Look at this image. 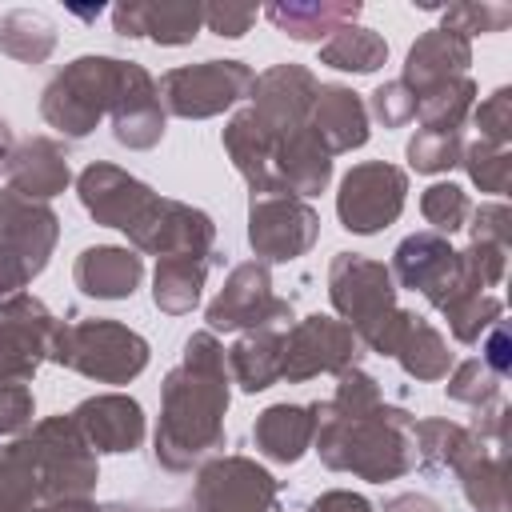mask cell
Wrapping results in <instances>:
<instances>
[{
    "label": "cell",
    "instance_id": "ac0fdd59",
    "mask_svg": "<svg viewBox=\"0 0 512 512\" xmlns=\"http://www.w3.org/2000/svg\"><path fill=\"white\" fill-rule=\"evenodd\" d=\"M316 76L312 68L304 64H272L268 72H260L252 80V92H248V108L264 120L268 132L284 136V132H296L308 124V112H312V100H316Z\"/></svg>",
    "mask_w": 512,
    "mask_h": 512
},
{
    "label": "cell",
    "instance_id": "9a60e30c",
    "mask_svg": "<svg viewBox=\"0 0 512 512\" xmlns=\"http://www.w3.org/2000/svg\"><path fill=\"white\" fill-rule=\"evenodd\" d=\"M280 480L248 456H212L192 484V512H272Z\"/></svg>",
    "mask_w": 512,
    "mask_h": 512
},
{
    "label": "cell",
    "instance_id": "60d3db41",
    "mask_svg": "<svg viewBox=\"0 0 512 512\" xmlns=\"http://www.w3.org/2000/svg\"><path fill=\"white\" fill-rule=\"evenodd\" d=\"M468 180L480 188V192H496L504 196L508 192V176H512V152L504 144H488V140H472L464 144V156H460Z\"/></svg>",
    "mask_w": 512,
    "mask_h": 512
},
{
    "label": "cell",
    "instance_id": "cb8c5ba5",
    "mask_svg": "<svg viewBox=\"0 0 512 512\" xmlns=\"http://www.w3.org/2000/svg\"><path fill=\"white\" fill-rule=\"evenodd\" d=\"M308 128L320 136V144L336 156V152H352L364 148L372 128H368V108L360 100V92L344 88V84H320L312 112H308Z\"/></svg>",
    "mask_w": 512,
    "mask_h": 512
},
{
    "label": "cell",
    "instance_id": "b9f144b4",
    "mask_svg": "<svg viewBox=\"0 0 512 512\" xmlns=\"http://www.w3.org/2000/svg\"><path fill=\"white\" fill-rule=\"evenodd\" d=\"M468 212H472V200H468V192L460 188V184H432V188H424V196H420V216L432 224V232H440V236H452V232H460L464 224H468Z\"/></svg>",
    "mask_w": 512,
    "mask_h": 512
},
{
    "label": "cell",
    "instance_id": "52a82bcc",
    "mask_svg": "<svg viewBox=\"0 0 512 512\" xmlns=\"http://www.w3.org/2000/svg\"><path fill=\"white\" fill-rule=\"evenodd\" d=\"M252 80L256 72L244 60H200V64L168 68L156 88H160L164 112L180 120H208L248 100Z\"/></svg>",
    "mask_w": 512,
    "mask_h": 512
},
{
    "label": "cell",
    "instance_id": "7bdbcfd3",
    "mask_svg": "<svg viewBox=\"0 0 512 512\" xmlns=\"http://www.w3.org/2000/svg\"><path fill=\"white\" fill-rule=\"evenodd\" d=\"M444 380H448V384H444L448 400H460V404H468V408H484V404L500 400V376L488 372L480 356H472V360H464V364H452V372H448Z\"/></svg>",
    "mask_w": 512,
    "mask_h": 512
},
{
    "label": "cell",
    "instance_id": "e575fe53",
    "mask_svg": "<svg viewBox=\"0 0 512 512\" xmlns=\"http://www.w3.org/2000/svg\"><path fill=\"white\" fill-rule=\"evenodd\" d=\"M384 60H388V40L364 24H344L320 44V64H328L336 72L368 76V72L384 68Z\"/></svg>",
    "mask_w": 512,
    "mask_h": 512
},
{
    "label": "cell",
    "instance_id": "816d5d0a",
    "mask_svg": "<svg viewBox=\"0 0 512 512\" xmlns=\"http://www.w3.org/2000/svg\"><path fill=\"white\" fill-rule=\"evenodd\" d=\"M480 360H484V368H488V372H496L500 380L512 372V340H508L504 320H496V324L480 336Z\"/></svg>",
    "mask_w": 512,
    "mask_h": 512
},
{
    "label": "cell",
    "instance_id": "d6986e66",
    "mask_svg": "<svg viewBox=\"0 0 512 512\" xmlns=\"http://www.w3.org/2000/svg\"><path fill=\"white\" fill-rule=\"evenodd\" d=\"M112 136L116 144L132 148V152H148L160 144L164 136V104H160V88L148 76V68L124 60V76H120V92L112 100Z\"/></svg>",
    "mask_w": 512,
    "mask_h": 512
},
{
    "label": "cell",
    "instance_id": "f907efd6",
    "mask_svg": "<svg viewBox=\"0 0 512 512\" xmlns=\"http://www.w3.org/2000/svg\"><path fill=\"white\" fill-rule=\"evenodd\" d=\"M256 20V8L252 4H204V28L216 32V36H228V40H240Z\"/></svg>",
    "mask_w": 512,
    "mask_h": 512
},
{
    "label": "cell",
    "instance_id": "7a4b0ae2",
    "mask_svg": "<svg viewBox=\"0 0 512 512\" xmlns=\"http://www.w3.org/2000/svg\"><path fill=\"white\" fill-rule=\"evenodd\" d=\"M312 408H316L312 448L324 468L384 484V480H400L416 464L408 408L376 404L368 412H336L328 400H316Z\"/></svg>",
    "mask_w": 512,
    "mask_h": 512
},
{
    "label": "cell",
    "instance_id": "277c9868",
    "mask_svg": "<svg viewBox=\"0 0 512 512\" xmlns=\"http://www.w3.org/2000/svg\"><path fill=\"white\" fill-rule=\"evenodd\" d=\"M120 76H124V60L116 56H76L44 84V96H40L44 124L64 132L68 140L92 136L96 124L112 112Z\"/></svg>",
    "mask_w": 512,
    "mask_h": 512
},
{
    "label": "cell",
    "instance_id": "d590c367",
    "mask_svg": "<svg viewBox=\"0 0 512 512\" xmlns=\"http://www.w3.org/2000/svg\"><path fill=\"white\" fill-rule=\"evenodd\" d=\"M0 52L20 64H44L56 52V28L40 12L12 8L0 16Z\"/></svg>",
    "mask_w": 512,
    "mask_h": 512
},
{
    "label": "cell",
    "instance_id": "836d02e7",
    "mask_svg": "<svg viewBox=\"0 0 512 512\" xmlns=\"http://www.w3.org/2000/svg\"><path fill=\"white\" fill-rule=\"evenodd\" d=\"M396 360H400V368L412 376V380H424V384H432V380H444L448 372H452V352H448V340L424 320V316H408V324H404V332H400V340H396V352H392Z\"/></svg>",
    "mask_w": 512,
    "mask_h": 512
},
{
    "label": "cell",
    "instance_id": "ee69618b",
    "mask_svg": "<svg viewBox=\"0 0 512 512\" xmlns=\"http://www.w3.org/2000/svg\"><path fill=\"white\" fill-rule=\"evenodd\" d=\"M512 24V8L508 4H452V8H444V24L440 28H448V32H456V36H488V32H504Z\"/></svg>",
    "mask_w": 512,
    "mask_h": 512
},
{
    "label": "cell",
    "instance_id": "c3c4849f",
    "mask_svg": "<svg viewBox=\"0 0 512 512\" xmlns=\"http://www.w3.org/2000/svg\"><path fill=\"white\" fill-rule=\"evenodd\" d=\"M32 416H36L32 388L0 376V436H16V432H24V428L32 424Z\"/></svg>",
    "mask_w": 512,
    "mask_h": 512
},
{
    "label": "cell",
    "instance_id": "603a6c76",
    "mask_svg": "<svg viewBox=\"0 0 512 512\" xmlns=\"http://www.w3.org/2000/svg\"><path fill=\"white\" fill-rule=\"evenodd\" d=\"M472 64V40L448 32V28H428L404 56V84L412 88V96L420 100L424 92H432L444 80L468 76Z\"/></svg>",
    "mask_w": 512,
    "mask_h": 512
},
{
    "label": "cell",
    "instance_id": "f546056e",
    "mask_svg": "<svg viewBox=\"0 0 512 512\" xmlns=\"http://www.w3.org/2000/svg\"><path fill=\"white\" fill-rule=\"evenodd\" d=\"M280 356H284V332L280 328H252L232 348H224L228 380L240 392H264L280 380Z\"/></svg>",
    "mask_w": 512,
    "mask_h": 512
},
{
    "label": "cell",
    "instance_id": "d4e9b609",
    "mask_svg": "<svg viewBox=\"0 0 512 512\" xmlns=\"http://www.w3.org/2000/svg\"><path fill=\"white\" fill-rule=\"evenodd\" d=\"M72 280L92 300H128L144 280V260L124 244H92L76 256Z\"/></svg>",
    "mask_w": 512,
    "mask_h": 512
},
{
    "label": "cell",
    "instance_id": "f6af8a7d",
    "mask_svg": "<svg viewBox=\"0 0 512 512\" xmlns=\"http://www.w3.org/2000/svg\"><path fill=\"white\" fill-rule=\"evenodd\" d=\"M368 116L376 120V124H384V128H404V124H412L416 120V96H412V88L404 84V80H384L372 96H368Z\"/></svg>",
    "mask_w": 512,
    "mask_h": 512
},
{
    "label": "cell",
    "instance_id": "681fc988",
    "mask_svg": "<svg viewBox=\"0 0 512 512\" xmlns=\"http://www.w3.org/2000/svg\"><path fill=\"white\" fill-rule=\"evenodd\" d=\"M472 224H464L472 232L476 244H496V248H508L512 244V212L508 204H480L468 212Z\"/></svg>",
    "mask_w": 512,
    "mask_h": 512
},
{
    "label": "cell",
    "instance_id": "3957f363",
    "mask_svg": "<svg viewBox=\"0 0 512 512\" xmlns=\"http://www.w3.org/2000/svg\"><path fill=\"white\" fill-rule=\"evenodd\" d=\"M396 280L388 264L368 260L360 252H336L328 264V300L336 308V320H344L360 348H372L376 356H392L396 340L408 324V308L396 304Z\"/></svg>",
    "mask_w": 512,
    "mask_h": 512
},
{
    "label": "cell",
    "instance_id": "8fae6325",
    "mask_svg": "<svg viewBox=\"0 0 512 512\" xmlns=\"http://www.w3.org/2000/svg\"><path fill=\"white\" fill-rule=\"evenodd\" d=\"M320 240V212L292 192H264L248 200V244L260 264H288Z\"/></svg>",
    "mask_w": 512,
    "mask_h": 512
},
{
    "label": "cell",
    "instance_id": "44dd1931",
    "mask_svg": "<svg viewBox=\"0 0 512 512\" xmlns=\"http://www.w3.org/2000/svg\"><path fill=\"white\" fill-rule=\"evenodd\" d=\"M112 28L128 40L148 36L164 48H180L192 44L196 32L204 28V4L200 0H128L112 8Z\"/></svg>",
    "mask_w": 512,
    "mask_h": 512
},
{
    "label": "cell",
    "instance_id": "4fadbf2b",
    "mask_svg": "<svg viewBox=\"0 0 512 512\" xmlns=\"http://www.w3.org/2000/svg\"><path fill=\"white\" fill-rule=\"evenodd\" d=\"M208 332H252V328H284L292 320V304L272 292V272L260 260H244L228 272L224 288L204 312Z\"/></svg>",
    "mask_w": 512,
    "mask_h": 512
},
{
    "label": "cell",
    "instance_id": "db71d44e",
    "mask_svg": "<svg viewBox=\"0 0 512 512\" xmlns=\"http://www.w3.org/2000/svg\"><path fill=\"white\" fill-rule=\"evenodd\" d=\"M380 512H444V508H440V500H432L424 492H400V496L384 500Z\"/></svg>",
    "mask_w": 512,
    "mask_h": 512
},
{
    "label": "cell",
    "instance_id": "f1b7e54d",
    "mask_svg": "<svg viewBox=\"0 0 512 512\" xmlns=\"http://www.w3.org/2000/svg\"><path fill=\"white\" fill-rule=\"evenodd\" d=\"M264 16L300 44H320L336 28L356 24L360 0H276L264 8Z\"/></svg>",
    "mask_w": 512,
    "mask_h": 512
},
{
    "label": "cell",
    "instance_id": "f35d334b",
    "mask_svg": "<svg viewBox=\"0 0 512 512\" xmlns=\"http://www.w3.org/2000/svg\"><path fill=\"white\" fill-rule=\"evenodd\" d=\"M444 320H448V332L460 340V344H476L500 316H504V304L492 296V292H468L460 300H452L448 308H440Z\"/></svg>",
    "mask_w": 512,
    "mask_h": 512
},
{
    "label": "cell",
    "instance_id": "7dc6e473",
    "mask_svg": "<svg viewBox=\"0 0 512 512\" xmlns=\"http://www.w3.org/2000/svg\"><path fill=\"white\" fill-rule=\"evenodd\" d=\"M460 268H464V276L480 288V292H488V288H496L500 280H504V268H508V248H496V244H468L464 252H460Z\"/></svg>",
    "mask_w": 512,
    "mask_h": 512
},
{
    "label": "cell",
    "instance_id": "6f0895ef",
    "mask_svg": "<svg viewBox=\"0 0 512 512\" xmlns=\"http://www.w3.org/2000/svg\"><path fill=\"white\" fill-rule=\"evenodd\" d=\"M100 512H140V508H132V504H120V500H116V504H100Z\"/></svg>",
    "mask_w": 512,
    "mask_h": 512
},
{
    "label": "cell",
    "instance_id": "7402d4cb",
    "mask_svg": "<svg viewBox=\"0 0 512 512\" xmlns=\"http://www.w3.org/2000/svg\"><path fill=\"white\" fill-rule=\"evenodd\" d=\"M272 176L276 192H292L300 200L320 196L332 180V152L320 144V136L304 124L296 132L276 136V156H272Z\"/></svg>",
    "mask_w": 512,
    "mask_h": 512
},
{
    "label": "cell",
    "instance_id": "2e32d148",
    "mask_svg": "<svg viewBox=\"0 0 512 512\" xmlns=\"http://www.w3.org/2000/svg\"><path fill=\"white\" fill-rule=\"evenodd\" d=\"M60 320L32 292L0 304V376L28 384L44 360H52Z\"/></svg>",
    "mask_w": 512,
    "mask_h": 512
},
{
    "label": "cell",
    "instance_id": "4dcf8cb0",
    "mask_svg": "<svg viewBox=\"0 0 512 512\" xmlns=\"http://www.w3.org/2000/svg\"><path fill=\"white\" fill-rule=\"evenodd\" d=\"M412 448L428 468H452V472H460L468 460L488 452V444L472 428L456 420H440V416L412 420Z\"/></svg>",
    "mask_w": 512,
    "mask_h": 512
},
{
    "label": "cell",
    "instance_id": "91938a15",
    "mask_svg": "<svg viewBox=\"0 0 512 512\" xmlns=\"http://www.w3.org/2000/svg\"><path fill=\"white\" fill-rule=\"evenodd\" d=\"M168 512H172V508H168Z\"/></svg>",
    "mask_w": 512,
    "mask_h": 512
},
{
    "label": "cell",
    "instance_id": "1f68e13d",
    "mask_svg": "<svg viewBox=\"0 0 512 512\" xmlns=\"http://www.w3.org/2000/svg\"><path fill=\"white\" fill-rule=\"evenodd\" d=\"M208 268H212V260H196V256L156 260V272H152V304L160 312H168V316H188L200 304Z\"/></svg>",
    "mask_w": 512,
    "mask_h": 512
},
{
    "label": "cell",
    "instance_id": "bcb514c9",
    "mask_svg": "<svg viewBox=\"0 0 512 512\" xmlns=\"http://www.w3.org/2000/svg\"><path fill=\"white\" fill-rule=\"evenodd\" d=\"M468 116H472V124L480 128V140L508 148V140H512V88H496V92L484 96Z\"/></svg>",
    "mask_w": 512,
    "mask_h": 512
},
{
    "label": "cell",
    "instance_id": "6da1fadb",
    "mask_svg": "<svg viewBox=\"0 0 512 512\" xmlns=\"http://www.w3.org/2000/svg\"><path fill=\"white\" fill-rule=\"evenodd\" d=\"M232 400L228 360L216 332H192L180 364L160 384V420L152 456L164 472H192L224 448V416Z\"/></svg>",
    "mask_w": 512,
    "mask_h": 512
},
{
    "label": "cell",
    "instance_id": "d6a6232c",
    "mask_svg": "<svg viewBox=\"0 0 512 512\" xmlns=\"http://www.w3.org/2000/svg\"><path fill=\"white\" fill-rule=\"evenodd\" d=\"M36 508H44V492H40L36 452L24 432L0 448V512H36Z\"/></svg>",
    "mask_w": 512,
    "mask_h": 512
},
{
    "label": "cell",
    "instance_id": "ab89813d",
    "mask_svg": "<svg viewBox=\"0 0 512 512\" xmlns=\"http://www.w3.org/2000/svg\"><path fill=\"white\" fill-rule=\"evenodd\" d=\"M404 156H408V164H412L416 172H424V176H440V172H448V168L460 164V156H464V136H460V132L416 128V136L408 140Z\"/></svg>",
    "mask_w": 512,
    "mask_h": 512
},
{
    "label": "cell",
    "instance_id": "484cf974",
    "mask_svg": "<svg viewBox=\"0 0 512 512\" xmlns=\"http://www.w3.org/2000/svg\"><path fill=\"white\" fill-rule=\"evenodd\" d=\"M8 188H16L28 200H52L72 184L68 156L52 136H28L8 156Z\"/></svg>",
    "mask_w": 512,
    "mask_h": 512
},
{
    "label": "cell",
    "instance_id": "4316f807",
    "mask_svg": "<svg viewBox=\"0 0 512 512\" xmlns=\"http://www.w3.org/2000/svg\"><path fill=\"white\" fill-rule=\"evenodd\" d=\"M224 152L236 164V172L244 176L252 196L276 192V176H272V156H276V132L264 128V120L252 108H240L228 124H224Z\"/></svg>",
    "mask_w": 512,
    "mask_h": 512
},
{
    "label": "cell",
    "instance_id": "83f0119b",
    "mask_svg": "<svg viewBox=\"0 0 512 512\" xmlns=\"http://www.w3.org/2000/svg\"><path fill=\"white\" fill-rule=\"evenodd\" d=\"M316 436L312 404H268L252 424V444L272 464H296Z\"/></svg>",
    "mask_w": 512,
    "mask_h": 512
},
{
    "label": "cell",
    "instance_id": "f5cc1de1",
    "mask_svg": "<svg viewBox=\"0 0 512 512\" xmlns=\"http://www.w3.org/2000/svg\"><path fill=\"white\" fill-rule=\"evenodd\" d=\"M304 512H376L368 496L360 492H348V488H332V492H320Z\"/></svg>",
    "mask_w": 512,
    "mask_h": 512
},
{
    "label": "cell",
    "instance_id": "e0dca14e",
    "mask_svg": "<svg viewBox=\"0 0 512 512\" xmlns=\"http://www.w3.org/2000/svg\"><path fill=\"white\" fill-rule=\"evenodd\" d=\"M76 196H80L84 212H88L96 224L120 228V232L136 228V220H140V216L152 208V200H156V192H152L140 176H132V172L116 168V164H104V160L88 164V168L76 176Z\"/></svg>",
    "mask_w": 512,
    "mask_h": 512
},
{
    "label": "cell",
    "instance_id": "5bb4252c",
    "mask_svg": "<svg viewBox=\"0 0 512 512\" xmlns=\"http://www.w3.org/2000/svg\"><path fill=\"white\" fill-rule=\"evenodd\" d=\"M132 252L168 260V256H196V260H212L216 264V224L208 212L184 204V200H168L156 196L152 208L136 220V228L124 232Z\"/></svg>",
    "mask_w": 512,
    "mask_h": 512
},
{
    "label": "cell",
    "instance_id": "30bf717a",
    "mask_svg": "<svg viewBox=\"0 0 512 512\" xmlns=\"http://www.w3.org/2000/svg\"><path fill=\"white\" fill-rule=\"evenodd\" d=\"M392 280L396 288H412L420 292L436 312L448 308L452 300L468 296V292H480L464 268H460V252L448 244V236L440 232H412L396 244L392 252Z\"/></svg>",
    "mask_w": 512,
    "mask_h": 512
},
{
    "label": "cell",
    "instance_id": "7c38bea8",
    "mask_svg": "<svg viewBox=\"0 0 512 512\" xmlns=\"http://www.w3.org/2000/svg\"><path fill=\"white\" fill-rule=\"evenodd\" d=\"M360 364V340L356 332L336 316H304L284 332V356H280V380L304 384L312 376H340Z\"/></svg>",
    "mask_w": 512,
    "mask_h": 512
},
{
    "label": "cell",
    "instance_id": "5b68a950",
    "mask_svg": "<svg viewBox=\"0 0 512 512\" xmlns=\"http://www.w3.org/2000/svg\"><path fill=\"white\" fill-rule=\"evenodd\" d=\"M60 240V216L44 200H28L16 188H0V304L20 296L52 260Z\"/></svg>",
    "mask_w": 512,
    "mask_h": 512
},
{
    "label": "cell",
    "instance_id": "ffe728a7",
    "mask_svg": "<svg viewBox=\"0 0 512 512\" xmlns=\"http://www.w3.org/2000/svg\"><path fill=\"white\" fill-rule=\"evenodd\" d=\"M80 428V436L88 440V448L100 456V452H136L144 444V408L140 400L124 396V392H104V396H88L80 400L72 412H68Z\"/></svg>",
    "mask_w": 512,
    "mask_h": 512
},
{
    "label": "cell",
    "instance_id": "8992f818",
    "mask_svg": "<svg viewBox=\"0 0 512 512\" xmlns=\"http://www.w3.org/2000/svg\"><path fill=\"white\" fill-rule=\"evenodd\" d=\"M148 340L120 324V320H76V324H60L56 332V348L52 360L96 380V384H128L148 368Z\"/></svg>",
    "mask_w": 512,
    "mask_h": 512
},
{
    "label": "cell",
    "instance_id": "680465c9",
    "mask_svg": "<svg viewBox=\"0 0 512 512\" xmlns=\"http://www.w3.org/2000/svg\"><path fill=\"white\" fill-rule=\"evenodd\" d=\"M272 512H280V508H272Z\"/></svg>",
    "mask_w": 512,
    "mask_h": 512
},
{
    "label": "cell",
    "instance_id": "9c48e42d",
    "mask_svg": "<svg viewBox=\"0 0 512 512\" xmlns=\"http://www.w3.org/2000/svg\"><path fill=\"white\" fill-rule=\"evenodd\" d=\"M408 200V172L388 160L352 164L336 192V216L356 236H376L400 220Z\"/></svg>",
    "mask_w": 512,
    "mask_h": 512
},
{
    "label": "cell",
    "instance_id": "ba28073f",
    "mask_svg": "<svg viewBox=\"0 0 512 512\" xmlns=\"http://www.w3.org/2000/svg\"><path fill=\"white\" fill-rule=\"evenodd\" d=\"M28 436H32V448H36L44 504L76 500V496L96 492L100 464H96V452L88 448V440L80 436L72 416H44L40 424H32Z\"/></svg>",
    "mask_w": 512,
    "mask_h": 512
},
{
    "label": "cell",
    "instance_id": "74e56055",
    "mask_svg": "<svg viewBox=\"0 0 512 512\" xmlns=\"http://www.w3.org/2000/svg\"><path fill=\"white\" fill-rule=\"evenodd\" d=\"M472 100H476L472 76H456V80L436 84L432 92H424V96L416 100L420 128H432V132H460L464 120H468V112H472Z\"/></svg>",
    "mask_w": 512,
    "mask_h": 512
},
{
    "label": "cell",
    "instance_id": "9f6ffc18",
    "mask_svg": "<svg viewBox=\"0 0 512 512\" xmlns=\"http://www.w3.org/2000/svg\"><path fill=\"white\" fill-rule=\"evenodd\" d=\"M12 148H16V136H12V124L0 116V168L8 164V156H12Z\"/></svg>",
    "mask_w": 512,
    "mask_h": 512
},
{
    "label": "cell",
    "instance_id": "11a10c76",
    "mask_svg": "<svg viewBox=\"0 0 512 512\" xmlns=\"http://www.w3.org/2000/svg\"><path fill=\"white\" fill-rule=\"evenodd\" d=\"M36 512H100V508L92 504V496H76V500H52V504H44Z\"/></svg>",
    "mask_w": 512,
    "mask_h": 512
},
{
    "label": "cell",
    "instance_id": "8d00e7d4",
    "mask_svg": "<svg viewBox=\"0 0 512 512\" xmlns=\"http://www.w3.org/2000/svg\"><path fill=\"white\" fill-rule=\"evenodd\" d=\"M464 500L476 512H508V448H488L484 456L468 460L460 472Z\"/></svg>",
    "mask_w": 512,
    "mask_h": 512
}]
</instances>
